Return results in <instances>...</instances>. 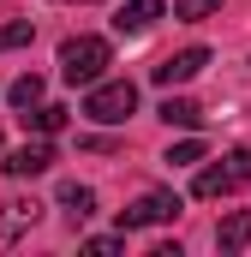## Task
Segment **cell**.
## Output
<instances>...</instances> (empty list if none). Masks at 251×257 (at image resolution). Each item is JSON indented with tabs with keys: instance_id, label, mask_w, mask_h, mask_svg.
Masks as SVG:
<instances>
[{
	"instance_id": "obj_1",
	"label": "cell",
	"mask_w": 251,
	"mask_h": 257,
	"mask_svg": "<svg viewBox=\"0 0 251 257\" xmlns=\"http://www.w3.org/2000/svg\"><path fill=\"white\" fill-rule=\"evenodd\" d=\"M114 60V48H108V36H66L60 42V78L66 84H102V66Z\"/></svg>"
},
{
	"instance_id": "obj_2",
	"label": "cell",
	"mask_w": 251,
	"mask_h": 257,
	"mask_svg": "<svg viewBox=\"0 0 251 257\" xmlns=\"http://www.w3.org/2000/svg\"><path fill=\"white\" fill-rule=\"evenodd\" d=\"M251 186V150H227L221 162H209V168H197V180H191V192L203 197V203H215V197H233Z\"/></svg>"
},
{
	"instance_id": "obj_3",
	"label": "cell",
	"mask_w": 251,
	"mask_h": 257,
	"mask_svg": "<svg viewBox=\"0 0 251 257\" xmlns=\"http://www.w3.org/2000/svg\"><path fill=\"white\" fill-rule=\"evenodd\" d=\"M84 114H90L96 126H126V120L138 114V84H132V78H102V84H90Z\"/></svg>"
},
{
	"instance_id": "obj_4",
	"label": "cell",
	"mask_w": 251,
	"mask_h": 257,
	"mask_svg": "<svg viewBox=\"0 0 251 257\" xmlns=\"http://www.w3.org/2000/svg\"><path fill=\"white\" fill-rule=\"evenodd\" d=\"M180 215V192H168V186H156V192H144L132 209H120V233H138V227H162V221H174Z\"/></svg>"
},
{
	"instance_id": "obj_5",
	"label": "cell",
	"mask_w": 251,
	"mask_h": 257,
	"mask_svg": "<svg viewBox=\"0 0 251 257\" xmlns=\"http://www.w3.org/2000/svg\"><path fill=\"white\" fill-rule=\"evenodd\" d=\"M203 66H209V48H180V54H168V60L150 66V78H156L162 90H174V84H191Z\"/></svg>"
},
{
	"instance_id": "obj_6",
	"label": "cell",
	"mask_w": 251,
	"mask_h": 257,
	"mask_svg": "<svg viewBox=\"0 0 251 257\" xmlns=\"http://www.w3.org/2000/svg\"><path fill=\"white\" fill-rule=\"evenodd\" d=\"M54 168V138H30V144H18L12 156H6V174L12 180H36V174H48Z\"/></svg>"
},
{
	"instance_id": "obj_7",
	"label": "cell",
	"mask_w": 251,
	"mask_h": 257,
	"mask_svg": "<svg viewBox=\"0 0 251 257\" xmlns=\"http://www.w3.org/2000/svg\"><path fill=\"white\" fill-rule=\"evenodd\" d=\"M36 215H42V203H36V197H30V203H24V197L0 203V251H6V245H18V239L36 227Z\"/></svg>"
},
{
	"instance_id": "obj_8",
	"label": "cell",
	"mask_w": 251,
	"mask_h": 257,
	"mask_svg": "<svg viewBox=\"0 0 251 257\" xmlns=\"http://www.w3.org/2000/svg\"><path fill=\"white\" fill-rule=\"evenodd\" d=\"M156 18H168V6H162V0H120V12H114V30H120V36H144Z\"/></svg>"
},
{
	"instance_id": "obj_9",
	"label": "cell",
	"mask_w": 251,
	"mask_h": 257,
	"mask_svg": "<svg viewBox=\"0 0 251 257\" xmlns=\"http://www.w3.org/2000/svg\"><path fill=\"white\" fill-rule=\"evenodd\" d=\"M245 245H251V209H233V215L215 227V251H221V257H239Z\"/></svg>"
},
{
	"instance_id": "obj_10",
	"label": "cell",
	"mask_w": 251,
	"mask_h": 257,
	"mask_svg": "<svg viewBox=\"0 0 251 257\" xmlns=\"http://www.w3.org/2000/svg\"><path fill=\"white\" fill-rule=\"evenodd\" d=\"M18 120H24V132H36V138H54V132L66 126V108L60 102H36V108H24Z\"/></svg>"
},
{
	"instance_id": "obj_11",
	"label": "cell",
	"mask_w": 251,
	"mask_h": 257,
	"mask_svg": "<svg viewBox=\"0 0 251 257\" xmlns=\"http://www.w3.org/2000/svg\"><path fill=\"white\" fill-rule=\"evenodd\" d=\"M60 209H66V221L78 227V221H90V215H96V192H90V186H78V180H66V186H60Z\"/></svg>"
},
{
	"instance_id": "obj_12",
	"label": "cell",
	"mask_w": 251,
	"mask_h": 257,
	"mask_svg": "<svg viewBox=\"0 0 251 257\" xmlns=\"http://www.w3.org/2000/svg\"><path fill=\"white\" fill-rule=\"evenodd\" d=\"M156 114H162L168 126H180V132H197V126H203V108H197V102H186V96H168Z\"/></svg>"
},
{
	"instance_id": "obj_13",
	"label": "cell",
	"mask_w": 251,
	"mask_h": 257,
	"mask_svg": "<svg viewBox=\"0 0 251 257\" xmlns=\"http://www.w3.org/2000/svg\"><path fill=\"white\" fill-rule=\"evenodd\" d=\"M6 96H12V108H36V102H42V78H36V72H24V78H12V84H6Z\"/></svg>"
},
{
	"instance_id": "obj_14",
	"label": "cell",
	"mask_w": 251,
	"mask_h": 257,
	"mask_svg": "<svg viewBox=\"0 0 251 257\" xmlns=\"http://www.w3.org/2000/svg\"><path fill=\"white\" fill-rule=\"evenodd\" d=\"M36 42V24L30 18H12V24H0V54H12V48H30Z\"/></svg>"
},
{
	"instance_id": "obj_15",
	"label": "cell",
	"mask_w": 251,
	"mask_h": 257,
	"mask_svg": "<svg viewBox=\"0 0 251 257\" xmlns=\"http://www.w3.org/2000/svg\"><path fill=\"white\" fill-rule=\"evenodd\" d=\"M162 162H174V168H197V162H203V138H180Z\"/></svg>"
},
{
	"instance_id": "obj_16",
	"label": "cell",
	"mask_w": 251,
	"mask_h": 257,
	"mask_svg": "<svg viewBox=\"0 0 251 257\" xmlns=\"http://www.w3.org/2000/svg\"><path fill=\"white\" fill-rule=\"evenodd\" d=\"M209 12H221V0H174V18H186V24L209 18Z\"/></svg>"
},
{
	"instance_id": "obj_17",
	"label": "cell",
	"mask_w": 251,
	"mask_h": 257,
	"mask_svg": "<svg viewBox=\"0 0 251 257\" xmlns=\"http://www.w3.org/2000/svg\"><path fill=\"white\" fill-rule=\"evenodd\" d=\"M84 251H96V257H114V251H126V233H120V239H90Z\"/></svg>"
},
{
	"instance_id": "obj_18",
	"label": "cell",
	"mask_w": 251,
	"mask_h": 257,
	"mask_svg": "<svg viewBox=\"0 0 251 257\" xmlns=\"http://www.w3.org/2000/svg\"><path fill=\"white\" fill-rule=\"evenodd\" d=\"M72 6H90V0H72Z\"/></svg>"
}]
</instances>
